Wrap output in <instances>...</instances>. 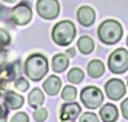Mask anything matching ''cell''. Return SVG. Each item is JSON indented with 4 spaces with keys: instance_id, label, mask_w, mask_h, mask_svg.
Listing matches in <instances>:
<instances>
[{
    "instance_id": "cell-1",
    "label": "cell",
    "mask_w": 128,
    "mask_h": 122,
    "mask_svg": "<svg viewBox=\"0 0 128 122\" xmlns=\"http://www.w3.org/2000/svg\"><path fill=\"white\" fill-rule=\"evenodd\" d=\"M25 72L31 80L33 81L41 80L48 72L47 58L41 54L31 55L26 61Z\"/></svg>"
},
{
    "instance_id": "cell-2",
    "label": "cell",
    "mask_w": 128,
    "mask_h": 122,
    "mask_svg": "<svg viewBox=\"0 0 128 122\" xmlns=\"http://www.w3.org/2000/svg\"><path fill=\"white\" fill-rule=\"evenodd\" d=\"M97 34L102 43L112 45V44L118 43L122 39L123 28L121 24L116 20L108 19L102 23V25L99 26L97 30Z\"/></svg>"
},
{
    "instance_id": "cell-3",
    "label": "cell",
    "mask_w": 128,
    "mask_h": 122,
    "mask_svg": "<svg viewBox=\"0 0 128 122\" xmlns=\"http://www.w3.org/2000/svg\"><path fill=\"white\" fill-rule=\"evenodd\" d=\"M76 35V29L74 24L70 20H63L58 23L54 27L52 39L60 46H67L72 43Z\"/></svg>"
},
{
    "instance_id": "cell-4",
    "label": "cell",
    "mask_w": 128,
    "mask_h": 122,
    "mask_svg": "<svg viewBox=\"0 0 128 122\" xmlns=\"http://www.w3.org/2000/svg\"><path fill=\"white\" fill-rule=\"evenodd\" d=\"M109 70L114 74H123L128 70V51L118 48L113 51L108 60Z\"/></svg>"
},
{
    "instance_id": "cell-5",
    "label": "cell",
    "mask_w": 128,
    "mask_h": 122,
    "mask_svg": "<svg viewBox=\"0 0 128 122\" xmlns=\"http://www.w3.org/2000/svg\"><path fill=\"white\" fill-rule=\"evenodd\" d=\"M80 100L83 105L89 109H95L99 107L104 101V95L98 88L94 86L86 87L80 93Z\"/></svg>"
},
{
    "instance_id": "cell-6",
    "label": "cell",
    "mask_w": 128,
    "mask_h": 122,
    "mask_svg": "<svg viewBox=\"0 0 128 122\" xmlns=\"http://www.w3.org/2000/svg\"><path fill=\"white\" fill-rule=\"evenodd\" d=\"M36 11L41 17L45 19H54L59 15L60 5L58 0H38Z\"/></svg>"
},
{
    "instance_id": "cell-7",
    "label": "cell",
    "mask_w": 128,
    "mask_h": 122,
    "mask_svg": "<svg viewBox=\"0 0 128 122\" xmlns=\"http://www.w3.org/2000/svg\"><path fill=\"white\" fill-rule=\"evenodd\" d=\"M32 18V10L27 3H19L12 10V20L16 25H27Z\"/></svg>"
},
{
    "instance_id": "cell-8",
    "label": "cell",
    "mask_w": 128,
    "mask_h": 122,
    "mask_svg": "<svg viewBox=\"0 0 128 122\" xmlns=\"http://www.w3.org/2000/svg\"><path fill=\"white\" fill-rule=\"evenodd\" d=\"M106 94L110 100L118 101L125 95L126 87L121 79H110L105 85Z\"/></svg>"
},
{
    "instance_id": "cell-9",
    "label": "cell",
    "mask_w": 128,
    "mask_h": 122,
    "mask_svg": "<svg viewBox=\"0 0 128 122\" xmlns=\"http://www.w3.org/2000/svg\"><path fill=\"white\" fill-rule=\"evenodd\" d=\"M77 18L79 20V23L84 27H89L95 20V12L94 10L90 7H81L78 10L77 13Z\"/></svg>"
},
{
    "instance_id": "cell-10",
    "label": "cell",
    "mask_w": 128,
    "mask_h": 122,
    "mask_svg": "<svg viewBox=\"0 0 128 122\" xmlns=\"http://www.w3.org/2000/svg\"><path fill=\"white\" fill-rule=\"evenodd\" d=\"M81 111V107L78 103H68L63 105L61 108V119L63 121L66 120H75L77 116Z\"/></svg>"
},
{
    "instance_id": "cell-11",
    "label": "cell",
    "mask_w": 128,
    "mask_h": 122,
    "mask_svg": "<svg viewBox=\"0 0 128 122\" xmlns=\"http://www.w3.org/2000/svg\"><path fill=\"white\" fill-rule=\"evenodd\" d=\"M61 79L58 76L51 75L47 78V80L43 84V88L46 91L47 94L49 95H56L61 89Z\"/></svg>"
},
{
    "instance_id": "cell-12",
    "label": "cell",
    "mask_w": 128,
    "mask_h": 122,
    "mask_svg": "<svg viewBox=\"0 0 128 122\" xmlns=\"http://www.w3.org/2000/svg\"><path fill=\"white\" fill-rule=\"evenodd\" d=\"M99 115L104 122H115L118 119V111L113 104H106L100 108Z\"/></svg>"
},
{
    "instance_id": "cell-13",
    "label": "cell",
    "mask_w": 128,
    "mask_h": 122,
    "mask_svg": "<svg viewBox=\"0 0 128 122\" xmlns=\"http://www.w3.org/2000/svg\"><path fill=\"white\" fill-rule=\"evenodd\" d=\"M88 73L93 78H98L105 73V66L99 60H92L88 66Z\"/></svg>"
},
{
    "instance_id": "cell-14",
    "label": "cell",
    "mask_w": 128,
    "mask_h": 122,
    "mask_svg": "<svg viewBox=\"0 0 128 122\" xmlns=\"http://www.w3.org/2000/svg\"><path fill=\"white\" fill-rule=\"evenodd\" d=\"M6 103L9 105V107L12 109H18L22 106L24 97L22 95L17 94L16 92L10 91L6 94Z\"/></svg>"
},
{
    "instance_id": "cell-15",
    "label": "cell",
    "mask_w": 128,
    "mask_h": 122,
    "mask_svg": "<svg viewBox=\"0 0 128 122\" xmlns=\"http://www.w3.org/2000/svg\"><path fill=\"white\" fill-rule=\"evenodd\" d=\"M68 67V59L63 54H59L52 59V70L56 73H62Z\"/></svg>"
},
{
    "instance_id": "cell-16",
    "label": "cell",
    "mask_w": 128,
    "mask_h": 122,
    "mask_svg": "<svg viewBox=\"0 0 128 122\" xmlns=\"http://www.w3.org/2000/svg\"><path fill=\"white\" fill-rule=\"evenodd\" d=\"M29 105L33 108H38L44 103V94L38 88L33 89L28 95Z\"/></svg>"
},
{
    "instance_id": "cell-17",
    "label": "cell",
    "mask_w": 128,
    "mask_h": 122,
    "mask_svg": "<svg viewBox=\"0 0 128 122\" xmlns=\"http://www.w3.org/2000/svg\"><path fill=\"white\" fill-rule=\"evenodd\" d=\"M78 47H79V50L82 52L83 55H88L93 50L94 48V42L90 36H81L79 40H78Z\"/></svg>"
},
{
    "instance_id": "cell-18",
    "label": "cell",
    "mask_w": 128,
    "mask_h": 122,
    "mask_svg": "<svg viewBox=\"0 0 128 122\" xmlns=\"http://www.w3.org/2000/svg\"><path fill=\"white\" fill-rule=\"evenodd\" d=\"M83 72L80 70V69H72V70L68 72V74H67V78L70 83L73 84H79L80 81L83 79Z\"/></svg>"
},
{
    "instance_id": "cell-19",
    "label": "cell",
    "mask_w": 128,
    "mask_h": 122,
    "mask_svg": "<svg viewBox=\"0 0 128 122\" xmlns=\"http://www.w3.org/2000/svg\"><path fill=\"white\" fill-rule=\"evenodd\" d=\"M76 95H77V90L72 86H66V87H64L61 96L64 101L70 102V101H74Z\"/></svg>"
},
{
    "instance_id": "cell-20",
    "label": "cell",
    "mask_w": 128,
    "mask_h": 122,
    "mask_svg": "<svg viewBox=\"0 0 128 122\" xmlns=\"http://www.w3.org/2000/svg\"><path fill=\"white\" fill-rule=\"evenodd\" d=\"M33 118L36 122H43L47 118V110L45 108H38L33 113Z\"/></svg>"
},
{
    "instance_id": "cell-21",
    "label": "cell",
    "mask_w": 128,
    "mask_h": 122,
    "mask_svg": "<svg viewBox=\"0 0 128 122\" xmlns=\"http://www.w3.org/2000/svg\"><path fill=\"white\" fill-rule=\"evenodd\" d=\"M79 122H99L98 117L93 112H86L80 118Z\"/></svg>"
},
{
    "instance_id": "cell-22",
    "label": "cell",
    "mask_w": 128,
    "mask_h": 122,
    "mask_svg": "<svg viewBox=\"0 0 128 122\" xmlns=\"http://www.w3.org/2000/svg\"><path fill=\"white\" fill-rule=\"evenodd\" d=\"M11 41V36L6 30L0 29V47H4Z\"/></svg>"
},
{
    "instance_id": "cell-23",
    "label": "cell",
    "mask_w": 128,
    "mask_h": 122,
    "mask_svg": "<svg viewBox=\"0 0 128 122\" xmlns=\"http://www.w3.org/2000/svg\"><path fill=\"white\" fill-rule=\"evenodd\" d=\"M11 122H29V117L26 112H17L12 117Z\"/></svg>"
},
{
    "instance_id": "cell-24",
    "label": "cell",
    "mask_w": 128,
    "mask_h": 122,
    "mask_svg": "<svg viewBox=\"0 0 128 122\" xmlns=\"http://www.w3.org/2000/svg\"><path fill=\"white\" fill-rule=\"evenodd\" d=\"M15 88L20 91H27L28 88H29V83L25 78H19L15 83Z\"/></svg>"
},
{
    "instance_id": "cell-25",
    "label": "cell",
    "mask_w": 128,
    "mask_h": 122,
    "mask_svg": "<svg viewBox=\"0 0 128 122\" xmlns=\"http://www.w3.org/2000/svg\"><path fill=\"white\" fill-rule=\"evenodd\" d=\"M121 109H122V113H123L124 118L128 120V97L124 100V102H122Z\"/></svg>"
},
{
    "instance_id": "cell-26",
    "label": "cell",
    "mask_w": 128,
    "mask_h": 122,
    "mask_svg": "<svg viewBox=\"0 0 128 122\" xmlns=\"http://www.w3.org/2000/svg\"><path fill=\"white\" fill-rule=\"evenodd\" d=\"M6 108L3 107L2 105H0V119H3V118H6Z\"/></svg>"
},
{
    "instance_id": "cell-27",
    "label": "cell",
    "mask_w": 128,
    "mask_h": 122,
    "mask_svg": "<svg viewBox=\"0 0 128 122\" xmlns=\"http://www.w3.org/2000/svg\"><path fill=\"white\" fill-rule=\"evenodd\" d=\"M66 55L70 56V57H74V56L76 55L75 49H74V48H70V49H67V50H66Z\"/></svg>"
},
{
    "instance_id": "cell-28",
    "label": "cell",
    "mask_w": 128,
    "mask_h": 122,
    "mask_svg": "<svg viewBox=\"0 0 128 122\" xmlns=\"http://www.w3.org/2000/svg\"><path fill=\"white\" fill-rule=\"evenodd\" d=\"M4 2H8V3H13V2H15L16 0H3Z\"/></svg>"
},
{
    "instance_id": "cell-29",
    "label": "cell",
    "mask_w": 128,
    "mask_h": 122,
    "mask_svg": "<svg viewBox=\"0 0 128 122\" xmlns=\"http://www.w3.org/2000/svg\"><path fill=\"white\" fill-rule=\"evenodd\" d=\"M127 44H128V39H127Z\"/></svg>"
},
{
    "instance_id": "cell-30",
    "label": "cell",
    "mask_w": 128,
    "mask_h": 122,
    "mask_svg": "<svg viewBox=\"0 0 128 122\" xmlns=\"http://www.w3.org/2000/svg\"><path fill=\"white\" fill-rule=\"evenodd\" d=\"M0 95H1V93H0Z\"/></svg>"
}]
</instances>
